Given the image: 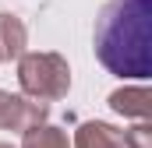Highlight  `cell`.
Segmentation results:
<instances>
[{
	"label": "cell",
	"mask_w": 152,
	"mask_h": 148,
	"mask_svg": "<svg viewBox=\"0 0 152 148\" xmlns=\"http://www.w3.org/2000/svg\"><path fill=\"white\" fill-rule=\"evenodd\" d=\"M18 88L32 102H57L71 92V64L53 49H28L18 60Z\"/></svg>",
	"instance_id": "7a4b0ae2"
},
{
	"label": "cell",
	"mask_w": 152,
	"mask_h": 148,
	"mask_svg": "<svg viewBox=\"0 0 152 148\" xmlns=\"http://www.w3.org/2000/svg\"><path fill=\"white\" fill-rule=\"evenodd\" d=\"M0 64H4V60H0Z\"/></svg>",
	"instance_id": "30bf717a"
},
{
	"label": "cell",
	"mask_w": 152,
	"mask_h": 148,
	"mask_svg": "<svg viewBox=\"0 0 152 148\" xmlns=\"http://www.w3.org/2000/svg\"><path fill=\"white\" fill-rule=\"evenodd\" d=\"M71 148H124V134H120V127L106 123V120H85V123H78Z\"/></svg>",
	"instance_id": "5b68a950"
},
{
	"label": "cell",
	"mask_w": 152,
	"mask_h": 148,
	"mask_svg": "<svg viewBox=\"0 0 152 148\" xmlns=\"http://www.w3.org/2000/svg\"><path fill=\"white\" fill-rule=\"evenodd\" d=\"M106 106H110L117 116H124V120L145 123L152 116V95H149L145 85H124V88H113V92H110Z\"/></svg>",
	"instance_id": "277c9868"
},
{
	"label": "cell",
	"mask_w": 152,
	"mask_h": 148,
	"mask_svg": "<svg viewBox=\"0 0 152 148\" xmlns=\"http://www.w3.org/2000/svg\"><path fill=\"white\" fill-rule=\"evenodd\" d=\"M124 134V148H152V123H134V127H127V131H120Z\"/></svg>",
	"instance_id": "ba28073f"
},
{
	"label": "cell",
	"mask_w": 152,
	"mask_h": 148,
	"mask_svg": "<svg viewBox=\"0 0 152 148\" xmlns=\"http://www.w3.org/2000/svg\"><path fill=\"white\" fill-rule=\"evenodd\" d=\"M28 53V28L18 14L0 11V60H21Z\"/></svg>",
	"instance_id": "8992f818"
},
{
	"label": "cell",
	"mask_w": 152,
	"mask_h": 148,
	"mask_svg": "<svg viewBox=\"0 0 152 148\" xmlns=\"http://www.w3.org/2000/svg\"><path fill=\"white\" fill-rule=\"evenodd\" d=\"M21 148H71V138L64 127L46 120V123H36L21 134Z\"/></svg>",
	"instance_id": "52a82bcc"
},
{
	"label": "cell",
	"mask_w": 152,
	"mask_h": 148,
	"mask_svg": "<svg viewBox=\"0 0 152 148\" xmlns=\"http://www.w3.org/2000/svg\"><path fill=\"white\" fill-rule=\"evenodd\" d=\"M96 57L117 78L152 74V0H110L96 18Z\"/></svg>",
	"instance_id": "6da1fadb"
},
{
	"label": "cell",
	"mask_w": 152,
	"mask_h": 148,
	"mask_svg": "<svg viewBox=\"0 0 152 148\" xmlns=\"http://www.w3.org/2000/svg\"><path fill=\"white\" fill-rule=\"evenodd\" d=\"M0 148H14V145H7V141H0Z\"/></svg>",
	"instance_id": "9c48e42d"
},
{
	"label": "cell",
	"mask_w": 152,
	"mask_h": 148,
	"mask_svg": "<svg viewBox=\"0 0 152 148\" xmlns=\"http://www.w3.org/2000/svg\"><path fill=\"white\" fill-rule=\"evenodd\" d=\"M46 116H50V106H46V102H32V99H25V95H18V92L0 88V131H18V134H25L28 127L46 123Z\"/></svg>",
	"instance_id": "3957f363"
}]
</instances>
